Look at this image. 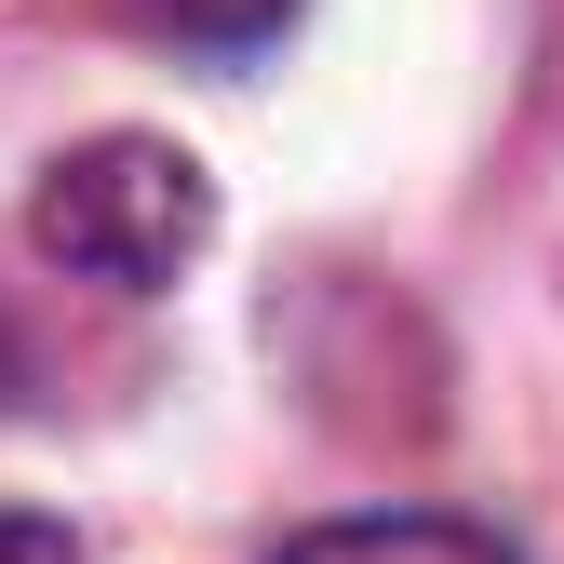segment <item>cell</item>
Here are the masks:
<instances>
[{
  "label": "cell",
  "mask_w": 564,
  "mask_h": 564,
  "mask_svg": "<svg viewBox=\"0 0 564 564\" xmlns=\"http://www.w3.org/2000/svg\"><path fill=\"white\" fill-rule=\"evenodd\" d=\"M282 564H524V551L457 511H349V524H310Z\"/></svg>",
  "instance_id": "obj_2"
},
{
  "label": "cell",
  "mask_w": 564,
  "mask_h": 564,
  "mask_svg": "<svg viewBox=\"0 0 564 564\" xmlns=\"http://www.w3.org/2000/svg\"><path fill=\"white\" fill-rule=\"evenodd\" d=\"M121 28H149V41H188V54H256L296 0H108Z\"/></svg>",
  "instance_id": "obj_3"
},
{
  "label": "cell",
  "mask_w": 564,
  "mask_h": 564,
  "mask_svg": "<svg viewBox=\"0 0 564 564\" xmlns=\"http://www.w3.org/2000/svg\"><path fill=\"white\" fill-rule=\"evenodd\" d=\"M41 256H67L82 282H108V296H162V282L216 242V188H202L188 149H162V134H95V149H67L28 202Z\"/></svg>",
  "instance_id": "obj_1"
},
{
  "label": "cell",
  "mask_w": 564,
  "mask_h": 564,
  "mask_svg": "<svg viewBox=\"0 0 564 564\" xmlns=\"http://www.w3.org/2000/svg\"><path fill=\"white\" fill-rule=\"evenodd\" d=\"M0 564H82V538L54 511H0Z\"/></svg>",
  "instance_id": "obj_4"
},
{
  "label": "cell",
  "mask_w": 564,
  "mask_h": 564,
  "mask_svg": "<svg viewBox=\"0 0 564 564\" xmlns=\"http://www.w3.org/2000/svg\"><path fill=\"white\" fill-rule=\"evenodd\" d=\"M28 390V349H14V323H0V403H14Z\"/></svg>",
  "instance_id": "obj_5"
}]
</instances>
